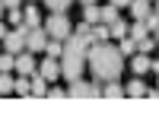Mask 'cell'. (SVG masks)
Returning <instances> with one entry per match:
<instances>
[{"mask_svg": "<svg viewBox=\"0 0 159 140\" xmlns=\"http://www.w3.org/2000/svg\"><path fill=\"white\" fill-rule=\"evenodd\" d=\"M86 70L92 73V80H99V83L118 80L121 70H124V54L118 51V45L92 42L89 45V57H86Z\"/></svg>", "mask_w": 159, "mask_h": 140, "instance_id": "1", "label": "cell"}, {"mask_svg": "<svg viewBox=\"0 0 159 140\" xmlns=\"http://www.w3.org/2000/svg\"><path fill=\"white\" fill-rule=\"evenodd\" d=\"M89 38H83V35H76V32H70L67 38H64V54H61V76L67 83H73V80H80L83 76V70H86V57H89Z\"/></svg>", "mask_w": 159, "mask_h": 140, "instance_id": "2", "label": "cell"}, {"mask_svg": "<svg viewBox=\"0 0 159 140\" xmlns=\"http://www.w3.org/2000/svg\"><path fill=\"white\" fill-rule=\"evenodd\" d=\"M42 25H45L48 38H61V42L73 32V22L67 19V13H51L48 19H42Z\"/></svg>", "mask_w": 159, "mask_h": 140, "instance_id": "3", "label": "cell"}, {"mask_svg": "<svg viewBox=\"0 0 159 140\" xmlns=\"http://www.w3.org/2000/svg\"><path fill=\"white\" fill-rule=\"evenodd\" d=\"M67 96H73V99H92V96H102V83H99V80L89 83V80H83V76H80V80L70 83Z\"/></svg>", "mask_w": 159, "mask_h": 140, "instance_id": "4", "label": "cell"}, {"mask_svg": "<svg viewBox=\"0 0 159 140\" xmlns=\"http://www.w3.org/2000/svg\"><path fill=\"white\" fill-rule=\"evenodd\" d=\"M25 48L32 51V54H38V51H45L48 48V32H45V25H25Z\"/></svg>", "mask_w": 159, "mask_h": 140, "instance_id": "5", "label": "cell"}, {"mask_svg": "<svg viewBox=\"0 0 159 140\" xmlns=\"http://www.w3.org/2000/svg\"><path fill=\"white\" fill-rule=\"evenodd\" d=\"M3 51H10V54H19V51H25V25H16L13 32L3 35Z\"/></svg>", "mask_w": 159, "mask_h": 140, "instance_id": "6", "label": "cell"}, {"mask_svg": "<svg viewBox=\"0 0 159 140\" xmlns=\"http://www.w3.org/2000/svg\"><path fill=\"white\" fill-rule=\"evenodd\" d=\"M16 73H22V76H32V73H38L35 54H32L29 48H25V51H19V54H16Z\"/></svg>", "mask_w": 159, "mask_h": 140, "instance_id": "7", "label": "cell"}, {"mask_svg": "<svg viewBox=\"0 0 159 140\" xmlns=\"http://www.w3.org/2000/svg\"><path fill=\"white\" fill-rule=\"evenodd\" d=\"M38 73H42L48 83H57V76H61V61H57V57H45L42 64H38Z\"/></svg>", "mask_w": 159, "mask_h": 140, "instance_id": "8", "label": "cell"}, {"mask_svg": "<svg viewBox=\"0 0 159 140\" xmlns=\"http://www.w3.org/2000/svg\"><path fill=\"white\" fill-rule=\"evenodd\" d=\"M150 67H153V61H150V54H143V51H137V54H130V70H134L137 76H143V73H150Z\"/></svg>", "mask_w": 159, "mask_h": 140, "instance_id": "9", "label": "cell"}, {"mask_svg": "<svg viewBox=\"0 0 159 140\" xmlns=\"http://www.w3.org/2000/svg\"><path fill=\"white\" fill-rule=\"evenodd\" d=\"M130 16L134 19H147L150 16V10H153V0H130Z\"/></svg>", "mask_w": 159, "mask_h": 140, "instance_id": "10", "label": "cell"}, {"mask_svg": "<svg viewBox=\"0 0 159 140\" xmlns=\"http://www.w3.org/2000/svg\"><path fill=\"white\" fill-rule=\"evenodd\" d=\"M124 96H130V99H140V96H147V83L140 80V76H134L127 86H124Z\"/></svg>", "mask_w": 159, "mask_h": 140, "instance_id": "11", "label": "cell"}, {"mask_svg": "<svg viewBox=\"0 0 159 140\" xmlns=\"http://www.w3.org/2000/svg\"><path fill=\"white\" fill-rule=\"evenodd\" d=\"M22 25H29V29H32V25H42V13H38L35 3H29L22 10Z\"/></svg>", "mask_w": 159, "mask_h": 140, "instance_id": "12", "label": "cell"}, {"mask_svg": "<svg viewBox=\"0 0 159 140\" xmlns=\"http://www.w3.org/2000/svg\"><path fill=\"white\" fill-rule=\"evenodd\" d=\"M102 96L105 99H121L124 96V86L118 83V80H108V83H102Z\"/></svg>", "mask_w": 159, "mask_h": 140, "instance_id": "13", "label": "cell"}, {"mask_svg": "<svg viewBox=\"0 0 159 140\" xmlns=\"http://www.w3.org/2000/svg\"><path fill=\"white\" fill-rule=\"evenodd\" d=\"M83 19H86L89 25L102 22V7H99V3H86V7H83Z\"/></svg>", "mask_w": 159, "mask_h": 140, "instance_id": "14", "label": "cell"}, {"mask_svg": "<svg viewBox=\"0 0 159 140\" xmlns=\"http://www.w3.org/2000/svg\"><path fill=\"white\" fill-rule=\"evenodd\" d=\"M130 38H134V42H140V38H147L150 35V29H147V22H143V19H134V22H130V32H127Z\"/></svg>", "mask_w": 159, "mask_h": 140, "instance_id": "15", "label": "cell"}, {"mask_svg": "<svg viewBox=\"0 0 159 140\" xmlns=\"http://www.w3.org/2000/svg\"><path fill=\"white\" fill-rule=\"evenodd\" d=\"M127 32H130V25H127L124 19H115V22L108 25V38H124Z\"/></svg>", "mask_w": 159, "mask_h": 140, "instance_id": "16", "label": "cell"}, {"mask_svg": "<svg viewBox=\"0 0 159 140\" xmlns=\"http://www.w3.org/2000/svg\"><path fill=\"white\" fill-rule=\"evenodd\" d=\"M118 51H121L124 57H130V54H137V42L130 35H124V38H118Z\"/></svg>", "mask_w": 159, "mask_h": 140, "instance_id": "17", "label": "cell"}, {"mask_svg": "<svg viewBox=\"0 0 159 140\" xmlns=\"http://www.w3.org/2000/svg\"><path fill=\"white\" fill-rule=\"evenodd\" d=\"M13 83H16V76H13L10 70L0 73V96H13Z\"/></svg>", "mask_w": 159, "mask_h": 140, "instance_id": "18", "label": "cell"}, {"mask_svg": "<svg viewBox=\"0 0 159 140\" xmlns=\"http://www.w3.org/2000/svg\"><path fill=\"white\" fill-rule=\"evenodd\" d=\"M45 54L61 61V54H64V45H61V38H48V48H45Z\"/></svg>", "mask_w": 159, "mask_h": 140, "instance_id": "19", "label": "cell"}, {"mask_svg": "<svg viewBox=\"0 0 159 140\" xmlns=\"http://www.w3.org/2000/svg\"><path fill=\"white\" fill-rule=\"evenodd\" d=\"M115 19H121V16H118V7H115V3H105V7H102V22L111 25Z\"/></svg>", "mask_w": 159, "mask_h": 140, "instance_id": "20", "label": "cell"}, {"mask_svg": "<svg viewBox=\"0 0 159 140\" xmlns=\"http://www.w3.org/2000/svg\"><path fill=\"white\" fill-rule=\"evenodd\" d=\"M13 96H29V76H16V83H13Z\"/></svg>", "mask_w": 159, "mask_h": 140, "instance_id": "21", "label": "cell"}, {"mask_svg": "<svg viewBox=\"0 0 159 140\" xmlns=\"http://www.w3.org/2000/svg\"><path fill=\"white\" fill-rule=\"evenodd\" d=\"M42 3H45L51 13H67V7L73 3V0H42Z\"/></svg>", "mask_w": 159, "mask_h": 140, "instance_id": "22", "label": "cell"}, {"mask_svg": "<svg viewBox=\"0 0 159 140\" xmlns=\"http://www.w3.org/2000/svg\"><path fill=\"white\" fill-rule=\"evenodd\" d=\"M92 42H108V25H105V22L92 25Z\"/></svg>", "mask_w": 159, "mask_h": 140, "instance_id": "23", "label": "cell"}, {"mask_svg": "<svg viewBox=\"0 0 159 140\" xmlns=\"http://www.w3.org/2000/svg\"><path fill=\"white\" fill-rule=\"evenodd\" d=\"M0 70H16V54H10V51H3V54H0Z\"/></svg>", "mask_w": 159, "mask_h": 140, "instance_id": "24", "label": "cell"}, {"mask_svg": "<svg viewBox=\"0 0 159 140\" xmlns=\"http://www.w3.org/2000/svg\"><path fill=\"white\" fill-rule=\"evenodd\" d=\"M143 22H147V29H150V35H153V32L159 29V13H156V10H150V16L143 19Z\"/></svg>", "mask_w": 159, "mask_h": 140, "instance_id": "25", "label": "cell"}, {"mask_svg": "<svg viewBox=\"0 0 159 140\" xmlns=\"http://www.w3.org/2000/svg\"><path fill=\"white\" fill-rule=\"evenodd\" d=\"M7 19H10L13 25H22V13H19V7H16V10H7Z\"/></svg>", "mask_w": 159, "mask_h": 140, "instance_id": "26", "label": "cell"}, {"mask_svg": "<svg viewBox=\"0 0 159 140\" xmlns=\"http://www.w3.org/2000/svg\"><path fill=\"white\" fill-rule=\"evenodd\" d=\"M48 96H51V99H64L67 93H64V89H61L57 83H51V86H48Z\"/></svg>", "mask_w": 159, "mask_h": 140, "instance_id": "27", "label": "cell"}, {"mask_svg": "<svg viewBox=\"0 0 159 140\" xmlns=\"http://www.w3.org/2000/svg\"><path fill=\"white\" fill-rule=\"evenodd\" d=\"M0 3H3V10H16V7L22 3V0H0Z\"/></svg>", "mask_w": 159, "mask_h": 140, "instance_id": "28", "label": "cell"}, {"mask_svg": "<svg viewBox=\"0 0 159 140\" xmlns=\"http://www.w3.org/2000/svg\"><path fill=\"white\" fill-rule=\"evenodd\" d=\"M108 3H115L118 10H121V7H127V3H130V0H108Z\"/></svg>", "mask_w": 159, "mask_h": 140, "instance_id": "29", "label": "cell"}, {"mask_svg": "<svg viewBox=\"0 0 159 140\" xmlns=\"http://www.w3.org/2000/svg\"><path fill=\"white\" fill-rule=\"evenodd\" d=\"M10 29H7V25H3V19H0V42H3V35H7Z\"/></svg>", "mask_w": 159, "mask_h": 140, "instance_id": "30", "label": "cell"}, {"mask_svg": "<svg viewBox=\"0 0 159 140\" xmlns=\"http://www.w3.org/2000/svg\"><path fill=\"white\" fill-rule=\"evenodd\" d=\"M86 3H96V0H80V7H86Z\"/></svg>", "mask_w": 159, "mask_h": 140, "instance_id": "31", "label": "cell"}, {"mask_svg": "<svg viewBox=\"0 0 159 140\" xmlns=\"http://www.w3.org/2000/svg\"><path fill=\"white\" fill-rule=\"evenodd\" d=\"M153 38H156V45H159V29H156V32H153Z\"/></svg>", "mask_w": 159, "mask_h": 140, "instance_id": "32", "label": "cell"}, {"mask_svg": "<svg viewBox=\"0 0 159 140\" xmlns=\"http://www.w3.org/2000/svg\"><path fill=\"white\" fill-rule=\"evenodd\" d=\"M3 13H7V10H3V3H0V19H3Z\"/></svg>", "mask_w": 159, "mask_h": 140, "instance_id": "33", "label": "cell"}, {"mask_svg": "<svg viewBox=\"0 0 159 140\" xmlns=\"http://www.w3.org/2000/svg\"><path fill=\"white\" fill-rule=\"evenodd\" d=\"M153 3H156V13H159V0H153Z\"/></svg>", "mask_w": 159, "mask_h": 140, "instance_id": "34", "label": "cell"}, {"mask_svg": "<svg viewBox=\"0 0 159 140\" xmlns=\"http://www.w3.org/2000/svg\"><path fill=\"white\" fill-rule=\"evenodd\" d=\"M156 89H159V73H156Z\"/></svg>", "mask_w": 159, "mask_h": 140, "instance_id": "35", "label": "cell"}, {"mask_svg": "<svg viewBox=\"0 0 159 140\" xmlns=\"http://www.w3.org/2000/svg\"><path fill=\"white\" fill-rule=\"evenodd\" d=\"M25 3H35V0H25Z\"/></svg>", "mask_w": 159, "mask_h": 140, "instance_id": "36", "label": "cell"}]
</instances>
